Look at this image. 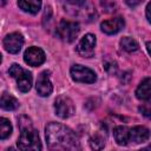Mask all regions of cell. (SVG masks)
<instances>
[{"mask_svg":"<svg viewBox=\"0 0 151 151\" xmlns=\"http://www.w3.org/2000/svg\"><path fill=\"white\" fill-rule=\"evenodd\" d=\"M46 140L50 151H81L77 134L59 123H50L46 126Z\"/></svg>","mask_w":151,"mask_h":151,"instance_id":"cell-1","label":"cell"},{"mask_svg":"<svg viewBox=\"0 0 151 151\" xmlns=\"http://www.w3.org/2000/svg\"><path fill=\"white\" fill-rule=\"evenodd\" d=\"M17 145L21 151H41V142L38 131L34 130L31 124L21 126Z\"/></svg>","mask_w":151,"mask_h":151,"instance_id":"cell-2","label":"cell"},{"mask_svg":"<svg viewBox=\"0 0 151 151\" xmlns=\"http://www.w3.org/2000/svg\"><path fill=\"white\" fill-rule=\"evenodd\" d=\"M8 73L12 78H14L17 80V85L19 91L21 92H27L29 91L31 86H32V74L31 72L24 70L20 65L18 64H12Z\"/></svg>","mask_w":151,"mask_h":151,"instance_id":"cell-3","label":"cell"},{"mask_svg":"<svg viewBox=\"0 0 151 151\" xmlns=\"http://www.w3.org/2000/svg\"><path fill=\"white\" fill-rule=\"evenodd\" d=\"M79 31H80V28H79L78 22L67 21V20H61L57 27L58 37L66 42H72L77 38Z\"/></svg>","mask_w":151,"mask_h":151,"instance_id":"cell-4","label":"cell"},{"mask_svg":"<svg viewBox=\"0 0 151 151\" xmlns=\"http://www.w3.org/2000/svg\"><path fill=\"white\" fill-rule=\"evenodd\" d=\"M70 73H71L72 79L74 81H78V83L91 84V83H94L97 80L96 73L91 68H87L83 65H73L70 70Z\"/></svg>","mask_w":151,"mask_h":151,"instance_id":"cell-5","label":"cell"},{"mask_svg":"<svg viewBox=\"0 0 151 151\" xmlns=\"http://www.w3.org/2000/svg\"><path fill=\"white\" fill-rule=\"evenodd\" d=\"M55 114L60 118H68L74 113V104L66 96H59L54 101Z\"/></svg>","mask_w":151,"mask_h":151,"instance_id":"cell-6","label":"cell"},{"mask_svg":"<svg viewBox=\"0 0 151 151\" xmlns=\"http://www.w3.org/2000/svg\"><path fill=\"white\" fill-rule=\"evenodd\" d=\"M94 47H96V37L88 33L80 39L79 44L77 45V52L81 57L90 58L94 53Z\"/></svg>","mask_w":151,"mask_h":151,"instance_id":"cell-7","label":"cell"},{"mask_svg":"<svg viewBox=\"0 0 151 151\" xmlns=\"http://www.w3.org/2000/svg\"><path fill=\"white\" fill-rule=\"evenodd\" d=\"M24 45V38L20 33H11L7 34L4 39V47L9 53H18Z\"/></svg>","mask_w":151,"mask_h":151,"instance_id":"cell-8","label":"cell"},{"mask_svg":"<svg viewBox=\"0 0 151 151\" xmlns=\"http://www.w3.org/2000/svg\"><path fill=\"white\" fill-rule=\"evenodd\" d=\"M24 60L26 64H28L31 66H39L45 61V53L41 48L32 46L25 51Z\"/></svg>","mask_w":151,"mask_h":151,"instance_id":"cell-9","label":"cell"},{"mask_svg":"<svg viewBox=\"0 0 151 151\" xmlns=\"http://www.w3.org/2000/svg\"><path fill=\"white\" fill-rule=\"evenodd\" d=\"M52 91H53V87H52V83L50 80V72L44 71L40 73L38 80H37V92L41 97H47L52 93Z\"/></svg>","mask_w":151,"mask_h":151,"instance_id":"cell-10","label":"cell"},{"mask_svg":"<svg viewBox=\"0 0 151 151\" xmlns=\"http://www.w3.org/2000/svg\"><path fill=\"white\" fill-rule=\"evenodd\" d=\"M125 26V21L122 17H117L113 19H109L105 20L100 24V28L104 33L106 34H116L119 31L123 29V27Z\"/></svg>","mask_w":151,"mask_h":151,"instance_id":"cell-11","label":"cell"},{"mask_svg":"<svg viewBox=\"0 0 151 151\" xmlns=\"http://www.w3.org/2000/svg\"><path fill=\"white\" fill-rule=\"evenodd\" d=\"M150 137V131L144 126H134L130 129V142L139 144L146 142Z\"/></svg>","mask_w":151,"mask_h":151,"instance_id":"cell-12","label":"cell"},{"mask_svg":"<svg viewBox=\"0 0 151 151\" xmlns=\"http://www.w3.org/2000/svg\"><path fill=\"white\" fill-rule=\"evenodd\" d=\"M136 97L140 100L151 99V78L144 79L136 90Z\"/></svg>","mask_w":151,"mask_h":151,"instance_id":"cell-13","label":"cell"},{"mask_svg":"<svg viewBox=\"0 0 151 151\" xmlns=\"http://www.w3.org/2000/svg\"><path fill=\"white\" fill-rule=\"evenodd\" d=\"M113 136L119 145H127L130 142V129L126 126H116L113 130Z\"/></svg>","mask_w":151,"mask_h":151,"instance_id":"cell-14","label":"cell"},{"mask_svg":"<svg viewBox=\"0 0 151 151\" xmlns=\"http://www.w3.org/2000/svg\"><path fill=\"white\" fill-rule=\"evenodd\" d=\"M18 6L25 11V12H28L31 14H37L41 7V2L40 1H37V0H20L18 1Z\"/></svg>","mask_w":151,"mask_h":151,"instance_id":"cell-15","label":"cell"},{"mask_svg":"<svg viewBox=\"0 0 151 151\" xmlns=\"http://www.w3.org/2000/svg\"><path fill=\"white\" fill-rule=\"evenodd\" d=\"M0 105H1V107H2L4 110L13 111V110H15V109L19 106V101H18L13 96H11L9 93L4 92V93L1 94Z\"/></svg>","mask_w":151,"mask_h":151,"instance_id":"cell-16","label":"cell"},{"mask_svg":"<svg viewBox=\"0 0 151 151\" xmlns=\"http://www.w3.org/2000/svg\"><path fill=\"white\" fill-rule=\"evenodd\" d=\"M90 146L93 151H101L105 146V137L100 132H96L90 138Z\"/></svg>","mask_w":151,"mask_h":151,"instance_id":"cell-17","label":"cell"},{"mask_svg":"<svg viewBox=\"0 0 151 151\" xmlns=\"http://www.w3.org/2000/svg\"><path fill=\"white\" fill-rule=\"evenodd\" d=\"M120 46H122V48H123L124 51H126V52H134V51L138 50V44H137V41H136L134 39L130 38V37H124V38H122V40H120Z\"/></svg>","mask_w":151,"mask_h":151,"instance_id":"cell-18","label":"cell"},{"mask_svg":"<svg viewBox=\"0 0 151 151\" xmlns=\"http://www.w3.org/2000/svg\"><path fill=\"white\" fill-rule=\"evenodd\" d=\"M12 133V125L8 119L6 118H0V138L6 139L9 137Z\"/></svg>","mask_w":151,"mask_h":151,"instance_id":"cell-19","label":"cell"},{"mask_svg":"<svg viewBox=\"0 0 151 151\" xmlns=\"http://www.w3.org/2000/svg\"><path fill=\"white\" fill-rule=\"evenodd\" d=\"M139 112L146 117V118H151V103H145V104H142L139 107H138Z\"/></svg>","mask_w":151,"mask_h":151,"instance_id":"cell-20","label":"cell"},{"mask_svg":"<svg viewBox=\"0 0 151 151\" xmlns=\"http://www.w3.org/2000/svg\"><path fill=\"white\" fill-rule=\"evenodd\" d=\"M146 18H147L149 22L151 24V2H149L146 6Z\"/></svg>","mask_w":151,"mask_h":151,"instance_id":"cell-21","label":"cell"},{"mask_svg":"<svg viewBox=\"0 0 151 151\" xmlns=\"http://www.w3.org/2000/svg\"><path fill=\"white\" fill-rule=\"evenodd\" d=\"M146 48H147L149 54L151 55V41H147V42H146Z\"/></svg>","mask_w":151,"mask_h":151,"instance_id":"cell-22","label":"cell"},{"mask_svg":"<svg viewBox=\"0 0 151 151\" xmlns=\"http://www.w3.org/2000/svg\"><path fill=\"white\" fill-rule=\"evenodd\" d=\"M126 4L130 5V6H136V5L139 4V1H126Z\"/></svg>","mask_w":151,"mask_h":151,"instance_id":"cell-23","label":"cell"},{"mask_svg":"<svg viewBox=\"0 0 151 151\" xmlns=\"http://www.w3.org/2000/svg\"><path fill=\"white\" fill-rule=\"evenodd\" d=\"M139 151H151V145H147V146H145L144 149H142Z\"/></svg>","mask_w":151,"mask_h":151,"instance_id":"cell-24","label":"cell"},{"mask_svg":"<svg viewBox=\"0 0 151 151\" xmlns=\"http://www.w3.org/2000/svg\"><path fill=\"white\" fill-rule=\"evenodd\" d=\"M6 151H15V150H14V149H13V147H9V149H7V150H6Z\"/></svg>","mask_w":151,"mask_h":151,"instance_id":"cell-25","label":"cell"}]
</instances>
